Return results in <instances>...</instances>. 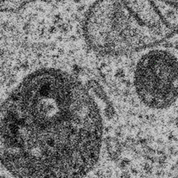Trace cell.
I'll use <instances>...</instances> for the list:
<instances>
[{
    "mask_svg": "<svg viewBox=\"0 0 178 178\" xmlns=\"http://www.w3.org/2000/svg\"><path fill=\"white\" fill-rule=\"evenodd\" d=\"M89 178H95V177H89Z\"/></svg>",
    "mask_w": 178,
    "mask_h": 178,
    "instance_id": "cell-12",
    "label": "cell"
},
{
    "mask_svg": "<svg viewBox=\"0 0 178 178\" xmlns=\"http://www.w3.org/2000/svg\"><path fill=\"white\" fill-rule=\"evenodd\" d=\"M83 29L87 44L98 54H131L178 33V2H96L87 11Z\"/></svg>",
    "mask_w": 178,
    "mask_h": 178,
    "instance_id": "cell-2",
    "label": "cell"
},
{
    "mask_svg": "<svg viewBox=\"0 0 178 178\" xmlns=\"http://www.w3.org/2000/svg\"><path fill=\"white\" fill-rule=\"evenodd\" d=\"M134 86L140 101L152 109L172 107L178 100V58L167 49L145 53L136 65Z\"/></svg>",
    "mask_w": 178,
    "mask_h": 178,
    "instance_id": "cell-3",
    "label": "cell"
},
{
    "mask_svg": "<svg viewBox=\"0 0 178 178\" xmlns=\"http://www.w3.org/2000/svg\"><path fill=\"white\" fill-rule=\"evenodd\" d=\"M108 156L112 161H118L121 155L122 146L117 138L108 137L106 141Z\"/></svg>",
    "mask_w": 178,
    "mask_h": 178,
    "instance_id": "cell-4",
    "label": "cell"
},
{
    "mask_svg": "<svg viewBox=\"0 0 178 178\" xmlns=\"http://www.w3.org/2000/svg\"><path fill=\"white\" fill-rule=\"evenodd\" d=\"M131 173L134 175H137L138 173H139V171H138V170L136 168V167H132L131 168Z\"/></svg>",
    "mask_w": 178,
    "mask_h": 178,
    "instance_id": "cell-11",
    "label": "cell"
},
{
    "mask_svg": "<svg viewBox=\"0 0 178 178\" xmlns=\"http://www.w3.org/2000/svg\"><path fill=\"white\" fill-rule=\"evenodd\" d=\"M155 175L156 177L159 178L163 177L166 175V172L164 171L163 168H158L155 172Z\"/></svg>",
    "mask_w": 178,
    "mask_h": 178,
    "instance_id": "cell-9",
    "label": "cell"
},
{
    "mask_svg": "<svg viewBox=\"0 0 178 178\" xmlns=\"http://www.w3.org/2000/svg\"><path fill=\"white\" fill-rule=\"evenodd\" d=\"M27 2H2L1 9L2 11H13L15 10H18L20 8L22 7Z\"/></svg>",
    "mask_w": 178,
    "mask_h": 178,
    "instance_id": "cell-5",
    "label": "cell"
},
{
    "mask_svg": "<svg viewBox=\"0 0 178 178\" xmlns=\"http://www.w3.org/2000/svg\"><path fill=\"white\" fill-rule=\"evenodd\" d=\"M1 160L17 178H84L100 158L103 121L85 87L57 69L38 70L1 108Z\"/></svg>",
    "mask_w": 178,
    "mask_h": 178,
    "instance_id": "cell-1",
    "label": "cell"
},
{
    "mask_svg": "<svg viewBox=\"0 0 178 178\" xmlns=\"http://www.w3.org/2000/svg\"><path fill=\"white\" fill-rule=\"evenodd\" d=\"M168 152H169L170 155L173 157L177 156L178 154V149L175 146H170L168 149Z\"/></svg>",
    "mask_w": 178,
    "mask_h": 178,
    "instance_id": "cell-8",
    "label": "cell"
},
{
    "mask_svg": "<svg viewBox=\"0 0 178 178\" xmlns=\"http://www.w3.org/2000/svg\"><path fill=\"white\" fill-rule=\"evenodd\" d=\"M130 161H129L128 159H123L119 162L118 166L121 170H125L130 166Z\"/></svg>",
    "mask_w": 178,
    "mask_h": 178,
    "instance_id": "cell-6",
    "label": "cell"
},
{
    "mask_svg": "<svg viewBox=\"0 0 178 178\" xmlns=\"http://www.w3.org/2000/svg\"><path fill=\"white\" fill-rule=\"evenodd\" d=\"M119 178H131V173H129V171L125 170L121 173V175H120Z\"/></svg>",
    "mask_w": 178,
    "mask_h": 178,
    "instance_id": "cell-10",
    "label": "cell"
},
{
    "mask_svg": "<svg viewBox=\"0 0 178 178\" xmlns=\"http://www.w3.org/2000/svg\"><path fill=\"white\" fill-rule=\"evenodd\" d=\"M143 172H144L145 174L147 175H152V171H153L152 166L150 165L149 163H144V165L143 166Z\"/></svg>",
    "mask_w": 178,
    "mask_h": 178,
    "instance_id": "cell-7",
    "label": "cell"
}]
</instances>
